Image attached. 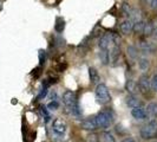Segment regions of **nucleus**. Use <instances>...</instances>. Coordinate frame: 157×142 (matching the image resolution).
<instances>
[{"instance_id":"nucleus-1","label":"nucleus","mask_w":157,"mask_h":142,"mask_svg":"<svg viewBox=\"0 0 157 142\" xmlns=\"http://www.w3.org/2000/svg\"><path fill=\"white\" fill-rule=\"evenodd\" d=\"M63 103L66 111L73 115V116H79L80 115V109H79L78 98L77 94L72 90H66L63 94Z\"/></svg>"},{"instance_id":"nucleus-2","label":"nucleus","mask_w":157,"mask_h":142,"mask_svg":"<svg viewBox=\"0 0 157 142\" xmlns=\"http://www.w3.org/2000/svg\"><path fill=\"white\" fill-rule=\"evenodd\" d=\"M96 123H97V128H101V129H106L113 123L115 121V112L111 110V109H104V110L99 111L96 116Z\"/></svg>"},{"instance_id":"nucleus-3","label":"nucleus","mask_w":157,"mask_h":142,"mask_svg":"<svg viewBox=\"0 0 157 142\" xmlns=\"http://www.w3.org/2000/svg\"><path fill=\"white\" fill-rule=\"evenodd\" d=\"M94 97H96L97 103H99L102 105H105L111 101V95L109 93V89L104 83L97 84V87L94 89Z\"/></svg>"},{"instance_id":"nucleus-4","label":"nucleus","mask_w":157,"mask_h":142,"mask_svg":"<svg viewBox=\"0 0 157 142\" xmlns=\"http://www.w3.org/2000/svg\"><path fill=\"white\" fill-rule=\"evenodd\" d=\"M140 135L143 140H151L156 137L157 135V121L156 120H150L148 123H145L141 128Z\"/></svg>"},{"instance_id":"nucleus-5","label":"nucleus","mask_w":157,"mask_h":142,"mask_svg":"<svg viewBox=\"0 0 157 142\" xmlns=\"http://www.w3.org/2000/svg\"><path fill=\"white\" fill-rule=\"evenodd\" d=\"M138 90L142 95L148 96L151 93V81L147 75H142L138 78V83H137Z\"/></svg>"},{"instance_id":"nucleus-6","label":"nucleus","mask_w":157,"mask_h":142,"mask_svg":"<svg viewBox=\"0 0 157 142\" xmlns=\"http://www.w3.org/2000/svg\"><path fill=\"white\" fill-rule=\"evenodd\" d=\"M66 130H67V124H66V122L64 121L63 118H55V121L52 122V132L55 133V135L62 137V136L65 135Z\"/></svg>"},{"instance_id":"nucleus-7","label":"nucleus","mask_w":157,"mask_h":142,"mask_svg":"<svg viewBox=\"0 0 157 142\" xmlns=\"http://www.w3.org/2000/svg\"><path fill=\"white\" fill-rule=\"evenodd\" d=\"M80 128L84 129V130H96L97 129V123H96V120L94 117H87L85 120H83L80 122Z\"/></svg>"},{"instance_id":"nucleus-8","label":"nucleus","mask_w":157,"mask_h":142,"mask_svg":"<svg viewBox=\"0 0 157 142\" xmlns=\"http://www.w3.org/2000/svg\"><path fill=\"white\" fill-rule=\"evenodd\" d=\"M119 58H121V47L119 45H113L112 50L110 52V62L111 64L115 66L117 65L118 62H119Z\"/></svg>"},{"instance_id":"nucleus-9","label":"nucleus","mask_w":157,"mask_h":142,"mask_svg":"<svg viewBox=\"0 0 157 142\" xmlns=\"http://www.w3.org/2000/svg\"><path fill=\"white\" fill-rule=\"evenodd\" d=\"M132 27H134V22L131 19H126L123 23L121 24L119 29H121V32L123 34H130L132 32Z\"/></svg>"},{"instance_id":"nucleus-10","label":"nucleus","mask_w":157,"mask_h":142,"mask_svg":"<svg viewBox=\"0 0 157 142\" xmlns=\"http://www.w3.org/2000/svg\"><path fill=\"white\" fill-rule=\"evenodd\" d=\"M131 115L134 116L136 120H144L147 117V112L143 107H135L131 108Z\"/></svg>"},{"instance_id":"nucleus-11","label":"nucleus","mask_w":157,"mask_h":142,"mask_svg":"<svg viewBox=\"0 0 157 142\" xmlns=\"http://www.w3.org/2000/svg\"><path fill=\"white\" fill-rule=\"evenodd\" d=\"M126 105L130 108H135V107H142V102L138 100L137 96H135L134 94L129 95L126 97Z\"/></svg>"},{"instance_id":"nucleus-12","label":"nucleus","mask_w":157,"mask_h":142,"mask_svg":"<svg viewBox=\"0 0 157 142\" xmlns=\"http://www.w3.org/2000/svg\"><path fill=\"white\" fill-rule=\"evenodd\" d=\"M110 44H111V40L109 33H106L105 36H103L102 38L98 40V47H99V50H109V45Z\"/></svg>"},{"instance_id":"nucleus-13","label":"nucleus","mask_w":157,"mask_h":142,"mask_svg":"<svg viewBox=\"0 0 157 142\" xmlns=\"http://www.w3.org/2000/svg\"><path fill=\"white\" fill-rule=\"evenodd\" d=\"M145 112H147V116H149L151 118L157 117V103H149L148 107L145 108Z\"/></svg>"},{"instance_id":"nucleus-14","label":"nucleus","mask_w":157,"mask_h":142,"mask_svg":"<svg viewBox=\"0 0 157 142\" xmlns=\"http://www.w3.org/2000/svg\"><path fill=\"white\" fill-rule=\"evenodd\" d=\"M89 77H90V82H91V83H94V84L99 83L101 77H99V75H98V71L96 70L94 68H89Z\"/></svg>"},{"instance_id":"nucleus-15","label":"nucleus","mask_w":157,"mask_h":142,"mask_svg":"<svg viewBox=\"0 0 157 142\" xmlns=\"http://www.w3.org/2000/svg\"><path fill=\"white\" fill-rule=\"evenodd\" d=\"M99 59L103 65H108L110 63V53L109 50H99Z\"/></svg>"},{"instance_id":"nucleus-16","label":"nucleus","mask_w":157,"mask_h":142,"mask_svg":"<svg viewBox=\"0 0 157 142\" xmlns=\"http://www.w3.org/2000/svg\"><path fill=\"white\" fill-rule=\"evenodd\" d=\"M150 66V61L147 58V57H141L138 58V68L141 69L142 71H147Z\"/></svg>"},{"instance_id":"nucleus-17","label":"nucleus","mask_w":157,"mask_h":142,"mask_svg":"<svg viewBox=\"0 0 157 142\" xmlns=\"http://www.w3.org/2000/svg\"><path fill=\"white\" fill-rule=\"evenodd\" d=\"M144 26H145V22L143 20H137L136 23L134 24V27H132V31L137 34H141L144 31Z\"/></svg>"},{"instance_id":"nucleus-18","label":"nucleus","mask_w":157,"mask_h":142,"mask_svg":"<svg viewBox=\"0 0 157 142\" xmlns=\"http://www.w3.org/2000/svg\"><path fill=\"white\" fill-rule=\"evenodd\" d=\"M140 47H141V50H143L144 52H152L155 50V46L151 43H149V41H141Z\"/></svg>"},{"instance_id":"nucleus-19","label":"nucleus","mask_w":157,"mask_h":142,"mask_svg":"<svg viewBox=\"0 0 157 142\" xmlns=\"http://www.w3.org/2000/svg\"><path fill=\"white\" fill-rule=\"evenodd\" d=\"M102 140L103 142H116L115 136L111 134L110 132H104L102 135Z\"/></svg>"},{"instance_id":"nucleus-20","label":"nucleus","mask_w":157,"mask_h":142,"mask_svg":"<svg viewBox=\"0 0 157 142\" xmlns=\"http://www.w3.org/2000/svg\"><path fill=\"white\" fill-rule=\"evenodd\" d=\"M64 27H65V22H64L63 19H60V18H58L57 19V23H56V31L57 32H63Z\"/></svg>"},{"instance_id":"nucleus-21","label":"nucleus","mask_w":157,"mask_h":142,"mask_svg":"<svg viewBox=\"0 0 157 142\" xmlns=\"http://www.w3.org/2000/svg\"><path fill=\"white\" fill-rule=\"evenodd\" d=\"M122 11L125 13V16L130 17L131 14H132V12H134V10L131 8V6L129 5V4H126V2H124L123 5H122Z\"/></svg>"},{"instance_id":"nucleus-22","label":"nucleus","mask_w":157,"mask_h":142,"mask_svg":"<svg viewBox=\"0 0 157 142\" xmlns=\"http://www.w3.org/2000/svg\"><path fill=\"white\" fill-rule=\"evenodd\" d=\"M154 26H152V24L151 23H145V26H144V31L143 33L145 34V36H150V34H152V32H154Z\"/></svg>"},{"instance_id":"nucleus-23","label":"nucleus","mask_w":157,"mask_h":142,"mask_svg":"<svg viewBox=\"0 0 157 142\" xmlns=\"http://www.w3.org/2000/svg\"><path fill=\"white\" fill-rule=\"evenodd\" d=\"M47 108L50 110H57L59 108V103H58L57 100H51V102L47 104Z\"/></svg>"},{"instance_id":"nucleus-24","label":"nucleus","mask_w":157,"mask_h":142,"mask_svg":"<svg viewBox=\"0 0 157 142\" xmlns=\"http://www.w3.org/2000/svg\"><path fill=\"white\" fill-rule=\"evenodd\" d=\"M40 114H41V116L45 118L46 121H48L50 120V114H48V111H47L46 107L45 105H40Z\"/></svg>"},{"instance_id":"nucleus-25","label":"nucleus","mask_w":157,"mask_h":142,"mask_svg":"<svg viewBox=\"0 0 157 142\" xmlns=\"http://www.w3.org/2000/svg\"><path fill=\"white\" fill-rule=\"evenodd\" d=\"M150 81H151V89L157 93V73L154 75V77L150 79Z\"/></svg>"},{"instance_id":"nucleus-26","label":"nucleus","mask_w":157,"mask_h":142,"mask_svg":"<svg viewBox=\"0 0 157 142\" xmlns=\"http://www.w3.org/2000/svg\"><path fill=\"white\" fill-rule=\"evenodd\" d=\"M126 89H128V91H130V93L134 91V83H132V81H128V83H126Z\"/></svg>"},{"instance_id":"nucleus-27","label":"nucleus","mask_w":157,"mask_h":142,"mask_svg":"<svg viewBox=\"0 0 157 142\" xmlns=\"http://www.w3.org/2000/svg\"><path fill=\"white\" fill-rule=\"evenodd\" d=\"M151 7L154 8V10H157V0H151Z\"/></svg>"},{"instance_id":"nucleus-28","label":"nucleus","mask_w":157,"mask_h":142,"mask_svg":"<svg viewBox=\"0 0 157 142\" xmlns=\"http://www.w3.org/2000/svg\"><path fill=\"white\" fill-rule=\"evenodd\" d=\"M122 142H136V141H135V139H132V137H125Z\"/></svg>"}]
</instances>
